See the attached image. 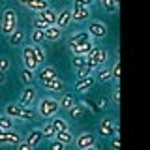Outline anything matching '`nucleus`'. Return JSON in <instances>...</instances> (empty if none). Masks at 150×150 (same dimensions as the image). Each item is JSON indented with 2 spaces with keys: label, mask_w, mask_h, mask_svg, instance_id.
I'll return each instance as SVG.
<instances>
[{
  "label": "nucleus",
  "mask_w": 150,
  "mask_h": 150,
  "mask_svg": "<svg viewBox=\"0 0 150 150\" xmlns=\"http://www.w3.org/2000/svg\"><path fill=\"white\" fill-rule=\"evenodd\" d=\"M36 79L40 81V79H56L58 77V71H56V68L54 66H40V68L36 69Z\"/></svg>",
  "instance_id": "nucleus-11"
},
{
  "label": "nucleus",
  "mask_w": 150,
  "mask_h": 150,
  "mask_svg": "<svg viewBox=\"0 0 150 150\" xmlns=\"http://www.w3.org/2000/svg\"><path fill=\"white\" fill-rule=\"evenodd\" d=\"M112 2H115V4H116V6H120V0H112Z\"/></svg>",
  "instance_id": "nucleus-48"
},
{
  "label": "nucleus",
  "mask_w": 150,
  "mask_h": 150,
  "mask_svg": "<svg viewBox=\"0 0 150 150\" xmlns=\"http://www.w3.org/2000/svg\"><path fill=\"white\" fill-rule=\"evenodd\" d=\"M84 150H98V146L94 144V146H88V148H84Z\"/></svg>",
  "instance_id": "nucleus-47"
},
{
  "label": "nucleus",
  "mask_w": 150,
  "mask_h": 150,
  "mask_svg": "<svg viewBox=\"0 0 150 150\" xmlns=\"http://www.w3.org/2000/svg\"><path fill=\"white\" fill-rule=\"evenodd\" d=\"M71 23H73L71 21V8H64V9H60V13H56L54 26H58L60 30H66Z\"/></svg>",
  "instance_id": "nucleus-9"
},
{
  "label": "nucleus",
  "mask_w": 150,
  "mask_h": 150,
  "mask_svg": "<svg viewBox=\"0 0 150 150\" xmlns=\"http://www.w3.org/2000/svg\"><path fill=\"white\" fill-rule=\"evenodd\" d=\"M9 68H11L9 58H8V56H2V58H0V73H8Z\"/></svg>",
  "instance_id": "nucleus-37"
},
{
  "label": "nucleus",
  "mask_w": 150,
  "mask_h": 150,
  "mask_svg": "<svg viewBox=\"0 0 150 150\" xmlns=\"http://www.w3.org/2000/svg\"><path fill=\"white\" fill-rule=\"evenodd\" d=\"M73 139H75V135H73L69 129H64V131H58V133H54V141H58V143H64L66 146H68V144H71Z\"/></svg>",
  "instance_id": "nucleus-23"
},
{
  "label": "nucleus",
  "mask_w": 150,
  "mask_h": 150,
  "mask_svg": "<svg viewBox=\"0 0 150 150\" xmlns=\"http://www.w3.org/2000/svg\"><path fill=\"white\" fill-rule=\"evenodd\" d=\"M30 41H32V45H41V43H45V30L32 28V32H30Z\"/></svg>",
  "instance_id": "nucleus-26"
},
{
  "label": "nucleus",
  "mask_w": 150,
  "mask_h": 150,
  "mask_svg": "<svg viewBox=\"0 0 150 150\" xmlns=\"http://www.w3.org/2000/svg\"><path fill=\"white\" fill-rule=\"evenodd\" d=\"M68 112H69V116L71 118H75V120H83V116H84V109H83V105H71L68 109Z\"/></svg>",
  "instance_id": "nucleus-28"
},
{
  "label": "nucleus",
  "mask_w": 150,
  "mask_h": 150,
  "mask_svg": "<svg viewBox=\"0 0 150 150\" xmlns=\"http://www.w3.org/2000/svg\"><path fill=\"white\" fill-rule=\"evenodd\" d=\"M92 49H94V40L88 41V43H81V45H71V47H69L71 54H81V56H86Z\"/></svg>",
  "instance_id": "nucleus-19"
},
{
  "label": "nucleus",
  "mask_w": 150,
  "mask_h": 150,
  "mask_svg": "<svg viewBox=\"0 0 150 150\" xmlns=\"http://www.w3.org/2000/svg\"><path fill=\"white\" fill-rule=\"evenodd\" d=\"M51 124H53V128H54V133H58V131H64V129H69L68 122H66L62 116H53V118H51Z\"/></svg>",
  "instance_id": "nucleus-27"
},
{
  "label": "nucleus",
  "mask_w": 150,
  "mask_h": 150,
  "mask_svg": "<svg viewBox=\"0 0 150 150\" xmlns=\"http://www.w3.org/2000/svg\"><path fill=\"white\" fill-rule=\"evenodd\" d=\"M96 71V83H109L112 81V73H111V66H100V68H96L94 69Z\"/></svg>",
  "instance_id": "nucleus-12"
},
{
  "label": "nucleus",
  "mask_w": 150,
  "mask_h": 150,
  "mask_svg": "<svg viewBox=\"0 0 150 150\" xmlns=\"http://www.w3.org/2000/svg\"><path fill=\"white\" fill-rule=\"evenodd\" d=\"M86 56L94 60L96 68H100V66H105V64H107V60H109V53H107L105 49H101V47H96V45H94V49H92Z\"/></svg>",
  "instance_id": "nucleus-8"
},
{
  "label": "nucleus",
  "mask_w": 150,
  "mask_h": 150,
  "mask_svg": "<svg viewBox=\"0 0 150 150\" xmlns=\"http://www.w3.org/2000/svg\"><path fill=\"white\" fill-rule=\"evenodd\" d=\"M49 150H66V144L64 143H58V141L53 139V143L49 144Z\"/></svg>",
  "instance_id": "nucleus-41"
},
{
  "label": "nucleus",
  "mask_w": 150,
  "mask_h": 150,
  "mask_svg": "<svg viewBox=\"0 0 150 150\" xmlns=\"http://www.w3.org/2000/svg\"><path fill=\"white\" fill-rule=\"evenodd\" d=\"M100 4H101V8L105 9L107 13H115L116 9H118V6H116L112 0H100Z\"/></svg>",
  "instance_id": "nucleus-33"
},
{
  "label": "nucleus",
  "mask_w": 150,
  "mask_h": 150,
  "mask_svg": "<svg viewBox=\"0 0 150 150\" xmlns=\"http://www.w3.org/2000/svg\"><path fill=\"white\" fill-rule=\"evenodd\" d=\"M40 84L43 88H47L49 92H62L66 88V84H64V81L60 77H56V79H40Z\"/></svg>",
  "instance_id": "nucleus-10"
},
{
  "label": "nucleus",
  "mask_w": 150,
  "mask_h": 150,
  "mask_svg": "<svg viewBox=\"0 0 150 150\" xmlns=\"http://www.w3.org/2000/svg\"><path fill=\"white\" fill-rule=\"evenodd\" d=\"M107 25L103 21H96V19H90L88 21V26H86V32L90 34L92 40H103L107 36Z\"/></svg>",
  "instance_id": "nucleus-4"
},
{
  "label": "nucleus",
  "mask_w": 150,
  "mask_h": 150,
  "mask_svg": "<svg viewBox=\"0 0 150 150\" xmlns=\"http://www.w3.org/2000/svg\"><path fill=\"white\" fill-rule=\"evenodd\" d=\"M109 146L111 150H120V135H112V137H109Z\"/></svg>",
  "instance_id": "nucleus-39"
},
{
  "label": "nucleus",
  "mask_w": 150,
  "mask_h": 150,
  "mask_svg": "<svg viewBox=\"0 0 150 150\" xmlns=\"http://www.w3.org/2000/svg\"><path fill=\"white\" fill-rule=\"evenodd\" d=\"M21 81L25 83V84H32V83L36 81V73L30 71V69H26V68H23L21 69Z\"/></svg>",
  "instance_id": "nucleus-29"
},
{
  "label": "nucleus",
  "mask_w": 150,
  "mask_h": 150,
  "mask_svg": "<svg viewBox=\"0 0 150 150\" xmlns=\"http://www.w3.org/2000/svg\"><path fill=\"white\" fill-rule=\"evenodd\" d=\"M0 128L2 129H11L13 128V118L8 115H0Z\"/></svg>",
  "instance_id": "nucleus-32"
},
{
  "label": "nucleus",
  "mask_w": 150,
  "mask_h": 150,
  "mask_svg": "<svg viewBox=\"0 0 150 150\" xmlns=\"http://www.w3.org/2000/svg\"><path fill=\"white\" fill-rule=\"evenodd\" d=\"M25 141H26L28 144H30L32 148H36L38 144L43 141V133H41V129H40V128H36V129H32L30 133L26 135V139H25Z\"/></svg>",
  "instance_id": "nucleus-20"
},
{
  "label": "nucleus",
  "mask_w": 150,
  "mask_h": 150,
  "mask_svg": "<svg viewBox=\"0 0 150 150\" xmlns=\"http://www.w3.org/2000/svg\"><path fill=\"white\" fill-rule=\"evenodd\" d=\"M111 73H112V81L118 83L120 81V60H116V62L111 66Z\"/></svg>",
  "instance_id": "nucleus-35"
},
{
  "label": "nucleus",
  "mask_w": 150,
  "mask_h": 150,
  "mask_svg": "<svg viewBox=\"0 0 150 150\" xmlns=\"http://www.w3.org/2000/svg\"><path fill=\"white\" fill-rule=\"evenodd\" d=\"M94 71L90 68H86V66H84V68H81V69H77V79H84V77H90Z\"/></svg>",
  "instance_id": "nucleus-40"
},
{
  "label": "nucleus",
  "mask_w": 150,
  "mask_h": 150,
  "mask_svg": "<svg viewBox=\"0 0 150 150\" xmlns=\"http://www.w3.org/2000/svg\"><path fill=\"white\" fill-rule=\"evenodd\" d=\"M38 115L41 116V118L49 120L53 118V116H56V112H58L60 105H58V100H54V98L47 96V98H40L38 100Z\"/></svg>",
  "instance_id": "nucleus-1"
},
{
  "label": "nucleus",
  "mask_w": 150,
  "mask_h": 150,
  "mask_svg": "<svg viewBox=\"0 0 150 150\" xmlns=\"http://www.w3.org/2000/svg\"><path fill=\"white\" fill-rule=\"evenodd\" d=\"M34 116H36V112L30 109V107H23V116H21V120H34Z\"/></svg>",
  "instance_id": "nucleus-38"
},
{
  "label": "nucleus",
  "mask_w": 150,
  "mask_h": 150,
  "mask_svg": "<svg viewBox=\"0 0 150 150\" xmlns=\"http://www.w3.org/2000/svg\"><path fill=\"white\" fill-rule=\"evenodd\" d=\"M19 141H23L21 135L11 129H4L2 135H0V144H17Z\"/></svg>",
  "instance_id": "nucleus-16"
},
{
  "label": "nucleus",
  "mask_w": 150,
  "mask_h": 150,
  "mask_svg": "<svg viewBox=\"0 0 150 150\" xmlns=\"http://www.w3.org/2000/svg\"><path fill=\"white\" fill-rule=\"evenodd\" d=\"M0 2H6V0H0Z\"/></svg>",
  "instance_id": "nucleus-50"
},
{
  "label": "nucleus",
  "mask_w": 150,
  "mask_h": 150,
  "mask_svg": "<svg viewBox=\"0 0 150 150\" xmlns=\"http://www.w3.org/2000/svg\"><path fill=\"white\" fill-rule=\"evenodd\" d=\"M56 13H58V11H54L53 8H47V9H43V11L38 13V17H40L47 26H54V23H56Z\"/></svg>",
  "instance_id": "nucleus-17"
},
{
  "label": "nucleus",
  "mask_w": 150,
  "mask_h": 150,
  "mask_svg": "<svg viewBox=\"0 0 150 150\" xmlns=\"http://www.w3.org/2000/svg\"><path fill=\"white\" fill-rule=\"evenodd\" d=\"M58 105H60V109H64V111H68L71 105H75V98H73V94L64 92L62 96H60V100H58Z\"/></svg>",
  "instance_id": "nucleus-24"
},
{
  "label": "nucleus",
  "mask_w": 150,
  "mask_h": 150,
  "mask_svg": "<svg viewBox=\"0 0 150 150\" xmlns=\"http://www.w3.org/2000/svg\"><path fill=\"white\" fill-rule=\"evenodd\" d=\"M2 131H4V129H2V128H0V135H2Z\"/></svg>",
  "instance_id": "nucleus-49"
},
{
  "label": "nucleus",
  "mask_w": 150,
  "mask_h": 150,
  "mask_svg": "<svg viewBox=\"0 0 150 150\" xmlns=\"http://www.w3.org/2000/svg\"><path fill=\"white\" fill-rule=\"evenodd\" d=\"M17 28V11L13 8H6L0 17V32L4 36H9Z\"/></svg>",
  "instance_id": "nucleus-2"
},
{
  "label": "nucleus",
  "mask_w": 150,
  "mask_h": 150,
  "mask_svg": "<svg viewBox=\"0 0 150 150\" xmlns=\"http://www.w3.org/2000/svg\"><path fill=\"white\" fill-rule=\"evenodd\" d=\"M15 146H17V150H34V148L30 146V144L26 143V141H19V143L15 144Z\"/></svg>",
  "instance_id": "nucleus-43"
},
{
  "label": "nucleus",
  "mask_w": 150,
  "mask_h": 150,
  "mask_svg": "<svg viewBox=\"0 0 150 150\" xmlns=\"http://www.w3.org/2000/svg\"><path fill=\"white\" fill-rule=\"evenodd\" d=\"M71 66L73 69L77 71V69H81L86 66V56H81V54H73V60H71Z\"/></svg>",
  "instance_id": "nucleus-30"
},
{
  "label": "nucleus",
  "mask_w": 150,
  "mask_h": 150,
  "mask_svg": "<svg viewBox=\"0 0 150 150\" xmlns=\"http://www.w3.org/2000/svg\"><path fill=\"white\" fill-rule=\"evenodd\" d=\"M17 2L21 4V6H25V4H26V2H30V0H17Z\"/></svg>",
  "instance_id": "nucleus-46"
},
{
  "label": "nucleus",
  "mask_w": 150,
  "mask_h": 150,
  "mask_svg": "<svg viewBox=\"0 0 150 150\" xmlns=\"http://www.w3.org/2000/svg\"><path fill=\"white\" fill-rule=\"evenodd\" d=\"M41 133H43V139H54V128L51 122H47V124L43 126V128H40Z\"/></svg>",
  "instance_id": "nucleus-31"
},
{
  "label": "nucleus",
  "mask_w": 150,
  "mask_h": 150,
  "mask_svg": "<svg viewBox=\"0 0 150 150\" xmlns=\"http://www.w3.org/2000/svg\"><path fill=\"white\" fill-rule=\"evenodd\" d=\"M73 143H75V148L77 150H84V148L96 144V135H94L92 131H81V133L73 139Z\"/></svg>",
  "instance_id": "nucleus-5"
},
{
  "label": "nucleus",
  "mask_w": 150,
  "mask_h": 150,
  "mask_svg": "<svg viewBox=\"0 0 150 150\" xmlns=\"http://www.w3.org/2000/svg\"><path fill=\"white\" fill-rule=\"evenodd\" d=\"M111 100H112L115 105H118V103H120V86H116L115 90H112V98H111Z\"/></svg>",
  "instance_id": "nucleus-42"
},
{
  "label": "nucleus",
  "mask_w": 150,
  "mask_h": 150,
  "mask_svg": "<svg viewBox=\"0 0 150 150\" xmlns=\"http://www.w3.org/2000/svg\"><path fill=\"white\" fill-rule=\"evenodd\" d=\"M100 107H101V109L109 107V98H100Z\"/></svg>",
  "instance_id": "nucleus-44"
},
{
  "label": "nucleus",
  "mask_w": 150,
  "mask_h": 150,
  "mask_svg": "<svg viewBox=\"0 0 150 150\" xmlns=\"http://www.w3.org/2000/svg\"><path fill=\"white\" fill-rule=\"evenodd\" d=\"M88 41H92V38H90V34H88L86 30H83V32H77V34H73L71 38H69V47H71V45L88 43Z\"/></svg>",
  "instance_id": "nucleus-22"
},
{
  "label": "nucleus",
  "mask_w": 150,
  "mask_h": 150,
  "mask_svg": "<svg viewBox=\"0 0 150 150\" xmlns=\"http://www.w3.org/2000/svg\"><path fill=\"white\" fill-rule=\"evenodd\" d=\"M32 28H38V30H47L49 26H47V25H45V23L41 21V19L38 17V15H34V19H32Z\"/></svg>",
  "instance_id": "nucleus-36"
},
{
  "label": "nucleus",
  "mask_w": 150,
  "mask_h": 150,
  "mask_svg": "<svg viewBox=\"0 0 150 150\" xmlns=\"http://www.w3.org/2000/svg\"><path fill=\"white\" fill-rule=\"evenodd\" d=\"M90 8H77V9H71V21L75 23H86L90 21Z\"/></svg>",
  "instance_id": "nucleus-13"
},
{
  "label": "nucleus",
  "mask_w": 150,
  "mask_h": 150,
  "mask_svg": "<svg viewBox=\"0 0 150 150\" xmlns=\"http://www.w3.org/2000/svg\"><path fill=\"white\" fill-rule=\"evenodd\" d=\"M62 38V30L58 26H49L45 30V41H58Z\"/></svg>",
  "instance_id": "nucleus-25"
},
{
  "label": "nucleus",
  "mask_w": 150,
  "mask_h": 150,
  "mask_svg": "<svg viewBox=\"0 0 150 150\" xmlns=\"http://www.w3.org/2000/svg\"><path fill=\"white\" fill-rule=\"evenodd\" d=\"M36 98H38V90L32 84H26L25 86V90L21 92V98H19V105L21 107H28V105H32V103L36 101Z\"/></svg>",
  "instance_id": "nucleus-6"
},
{
  "label": "nucleus",
  "mask_w": 150,
  "mask_h": 150,
  "mask_svg": "<svg viewBox=\"0 0 150 150\" xmlns=\"http://www.w3.org/2000/svg\"><path fill=\"white\" fill-rule=\"evenodd\" d=\"M32 47H34V53H36V56H38V60H40V64H43L45 58H47V53H45L43 45H32Z\"/></svg>",
  "instance_id": "nucleus-34"
},
{
  "label": "nucleus",
  "mask_w": 150,
  "mask_h": 150,
  "mask_svg": "<svg viewBox=\"0 0 150 150\" xmlns=\"http://www.w3.org/2000/svg\"><path fill=\"white\" fill-rule=\"evenodd\" d=\"M118 124H115L112 120H101L100 124H98V133L103 135V137H112V135L118 133Z\"/></svg>",
  "instance_id": "nucleus-7"
},
{
  "label": "nucleus",
  "mask_w": 150,
  "mask_h": 150,
  "mask_svg": "<svg viewBox=\"0 0 150 150\" xmlns=\"http://www.w3.org/2000/svg\"><path fill=\"white\" fill-rule=\"evenodd\" d=\"M25 40H26V34H25V30H23V28H15V30L8 36L9 45H13V47H21L23 43H25Z\"/></svg>",
  "instance_id": "nucleus-14"
},
{
  "label": "nucleus",
  "mask_w": 150,
  "mask_h": 150,
  "mask_svg": "<svg viewBox=\"0 0 150 150\" xmlns=\"http://www.w3.org/2000/svg\"><path fill=\"white\" fill-rule=\"evenodd\" d=\"M4 115L11 116L13 120H21V116H23V107L19 105V103H8V105L4 107Z\"/></svg>",
  "instance_id": "nucleus-18"
},
{
  "label": "nucleus",
  "mask_w": 150,
  "mask_h": 150,
  "mask_svg": "<svg viewBox=\"0 0 150 150\" xmlns=\"http://www.w3.org/2000/svg\"><path fill=\"white\" fill-rule=\"evenodd\" d=\"M25 8L30 9V11L40 13V11H43V9L49 8V0H30V2L25 4Z\"/></svg>",
  "instance_id": "nucleus-21"
},
{
  "label": "nucleus",
  "mask_w": 150,
  "mask_h": 150,
  "mask_svg": "<svg viewBox=\"0 0 150 150\" xmlns=\"http://www.w3.org/2000/svg\"><path fill=\"white\" fill-rule=\"evenodd\" d=\"M6 83V73H0V84Z\"/></svg>",
  "instance_id": "nucleus-45"
},
{
  "label": "nucleus",
  "mask_w": 150,
  "mask_h": 150,
  "mask_svg": "<svg viewBox=\"0 0 150 150\" xmlns=\"http://www.w3.org/2000/svg\"><path fill=\"white\" fill-rule=\"evenodd\" d=\"M96 84V79H94V75H90V77H84V79H77V83H75V90L77 92H88L92 90V86Z\"/></svg>",
  "instance_id": "nucleus-15"
},
{
  "label": "nucleus",
  "mask_w": 150,
  "mask_h": 150,
  "mask_svg": "<svg viewBox=\"0 0 150 150\" xmlns=\"http://www.w3.org/2000/svg\"><path fill=\"white\" fill-rule=\"evenodd\" d=\"M21 56H23V66H25L26 69H30V71H36V69L41 66L40 60H38V56H36V53H34V47H32V45H25V47H23Z\"/></svg>",
  "instance_id": "nucleus-3"
}]
</instances>
